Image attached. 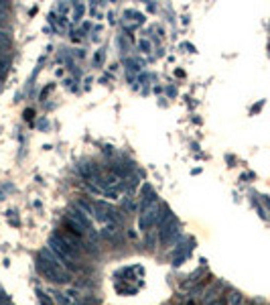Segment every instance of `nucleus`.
Returning a JSON list of instances; mask_svg holds the SVG:
<instances>
[{"mask_svg": "<svg viewBox=\"0 0 270 305\" xmlns=\"http://www.w3.org/2000/svg\"><path fill=\"white\" fill-rule=\"evenodd\" d=\"M37 270L47 277L49 281H53V283H69L71 281V275H69V270H65L63 265L59 263V259L55 257V254L45 248L37 254Z\"/></svg>", "mask_w": 270, "mask_h": 305, "instance_id": "nucleus-1", "label": "nucleus"}, {"mask_svg": "<svg viewBox=\"0 0 270 305\" xmlns=\"http://www.w3.org/2000/svg\"><path fill=\"white\" fill-rule=\"evenodd\" d=\"M94 218H98V220H102V222H112V224H120V220H122V216L118 214L110 203H106V201H94Z\"/></svg>", "mask_w": 270, "mask_h": 305, "instance_id": "nucleus-2", "label": "nucleus"}, {"mask_svg": "<svg viewBox=\"0 0 270 305\" xmlns=\"http://www.w3.org/2000/svg\"><path fill=\"white\" fill-rule=\"evenodd\" d=\"M179 236V222L173 218V220H169L167 224H163L161 228H159V240L161 242H165V244H169V242H173L175 238Z\"/></svg>", "mask_w": 270, "mask_h": 305, "instance_id": "nucleus-3", "label": "nucleus"}, {"mask_svg": "<svg viewBox=\"0 0 270 305\" xmlns=\"http://www.w3.org/2000/svg\"><path fill=\"white\" fill-rule=\"evenodd\" d=\"M67 218H71L73 222H77L83 230H86L88 234H94V224H92V220H90V216L83 212V210H79V208H71L69 212H67Z\"/></svg>", "mask_w": 270, "mask_h": 305, "instance_id": "nucleus-4", "label": "nucleus"}, {"mask_svg": "<svg viewBox=\"0 0 270 305\" xmlns=\"http://www.w3.org/2000/svg\"><path fill=\"white\" fill-rule=\"evenodd\" d=\"M157 222H159V208L155 206V208H150V210L142 212V216H140V220H138V226H140L142 232H148Z\"/></svg>", "mask_w": 270, "mask_h": 305, "instance_id": "nucleus-5", "label": "nucleus"}, {"mask_svg": "<svg viewBox=\"0 0 270 305\" xmlns=\"http://www.w3.org/2000/svg\"><path fill=\"white\" fill-rule=\"evenodd\" d=\"M140 195H142V212L157 206V191L153 190L150 183H144V188L140 190Z\"/></svg>", "mask_w": 270, "mask_h": 305, "instance_id": "nucleus-6", "label": "nucleus"}, {"mask_svg": "<svg viewBox=\"0 0 270 305\" xmlns=\"http://www.w3.org/2000/svg\"><path fill=\"white\" fill-rule=\"evenodd\" d=\"M110 171H112V175H116V177H128V173L132 171V167H130V163L126 165L124 161H122V163H112V165H110Z\"/></svg>", "mask_w": 270, "mask_h": 305, "instance_id": "nucleus-7", "label": "nucleus"}, {"mask_svg": "<svg viewBox=\"0 0 270 305\" xmlns=\"http://www.w3.org/2000/svg\"><path fill=\"white\" fill-rule=\"evenodd\" d=\"M8 47H10V35L0 31V49H8Z\"/></svg>", "mask_w": 270, "mask_h": 305, "instance_id": "nucleus-8", "label": "nucleus"}, {"mask_svg": "<svg viewBox=\"0 0 270 305\" xmlns=\"http://www.w3.org/2000/svg\"><path fill=\"white\" fill-rule=\"evenodd\" d=\"M144 234H146V246H148V248H153V246H155V242H157V236H155L153 232H150V230H148V232H144Z\"/></svg>", "mask_w": 270, "mask_h": 305, "instance_id": "nucleus-9", "label": "nucleus"}, {"mask_svg": "<svg viewBox=\"0 0 270 305\" xmlns=\"http://www.w3.org/2000/svg\"><path fill=\"white\" fill-rule=\"evenodd\" d=\"M104 59H106V51H98V53L94 55V63H96V65H102Z\"/></svg>", "mask_w": 270, "mask_h": 305, "instance_id": "nucleus-10", "label": "nucleus"}, {"mask_svg": "<svg viewBox=\"0 0 270 305\" xmlns=\"http://www.w3.org/2000/svg\"><path fill=\"white\" fill-rule=\"evenodd\" d=\"M138 49L142 51V53H150V49H153V45H150V41H144V39H142V41L138 43Z\"/></svg>", "mask_w": 270, "mask_h": 305, "instance_id": "nucleus-11", "label": "nucleus"}, {"mask_svg": "<svg viewBox=\"0 0 270 305\" xmlns=\"http://www.w3.org/2000/svg\"><path fill=\"white\" fill-rule=\"evenodd\" d=\"M126 65H128V70H130V72H138V70H140L138 61H134V59H128V63H126Z\"/></svg>", "mask_w": 270, "mask_h": 305, "instance_id": "nucleus-12", "label": "nucleus"}]
</instances>
